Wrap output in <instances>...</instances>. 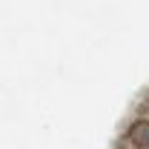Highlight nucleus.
Masks as SVG:
<instances>
[{
  "mask_svg": "<svg viewBox=\"0 0 149 149\" xmlns=\"http://www.w3.org/2000/svg\"><path fill=\"white\" fill-rule=\"evenodd\" d=\"M126 143L132 146H149V120L143 118H135L126 129Z\"/></svg>",
  "mask_w": 149,
  "mask_h": 149,
  "instance_id": "f257e3e1",
  "label": "nucleus"
}]
</instances>
